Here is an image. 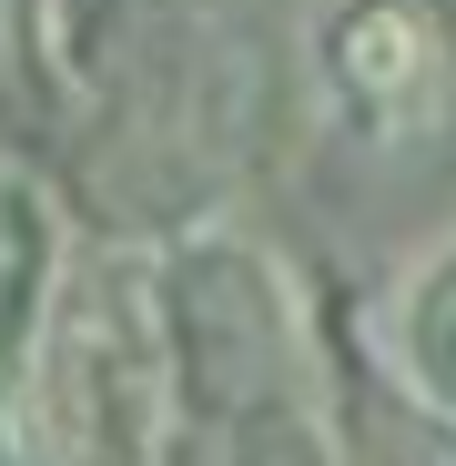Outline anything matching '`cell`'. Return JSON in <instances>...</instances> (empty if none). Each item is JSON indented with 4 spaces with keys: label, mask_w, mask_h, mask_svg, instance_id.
<instances>
[{
    "label": "cell",
    "mask_w": 456,
    "mask_h": 466,
    "mask_svg": "<svg viewBox=\"0 0 456 466\" xmlns=\"http://www.w3.org/2000/svg\"><path fill=\"white\" fill-rule=\"evenodd\" d=\"M315 102L345 142H426L456 102V51L426 0H335L315 21Z\"/></svg>",
    "instance_id": "6da1fadb"
},
{
    "label": "cell",
    "mask_w": 456,
    "mask_h": 466,
    "mask_svg": "<svg viewBox=\"0 0 456 466\" xmlns=\"http://www.w3.org/2000/svg\"><path fill=\"white\" fill-rule=\"evenodd\" d=\"M375 345H386L406 396L456 426V233L396 274V294L375 304Z\"/></svg>",
    "instance_id": "7a4b0ae2"
}]
</instances>
